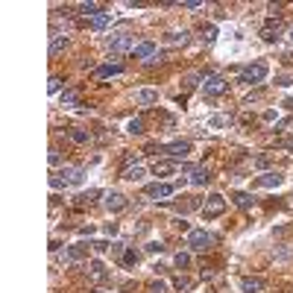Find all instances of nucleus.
Wrapping results in <instances>:
<instances>
[{
	"label": "nucleus",
	"mask_w": 293,
	"mask_h": 293,
	"mask_svg": "<svg viewBox=\"0 0 293 293\" xmlns=\"http://www.w3.org/2000/svg\"><path fill=\"white\" fill-rule=\"evenodd\" d=\"M214 244H217V237L211 232H205V229H194V232L188 234V246H191L194 252H208Z\"/></svg>",
	"instance_id": "obj_1"
},
{
	"label": "nucleus",
	"mask_w": 293,
	"mask_h": 293,
	"mask_svg": "<svg viewBox=\"0 0 293 293\" xmlns=\"http://www.w3.org/2000/svg\"><path fill=\"white\" fill-rule=\"evenodd\" d=\"M267 73H270L267 62H252L249 68H244V73H241V82H244V85H255V82H264V79H267Z\"/></svg>",
	"instance_id": "obj_2"
},
{
	"label": "nucleus",
	"mask_w": 293,
	"mask_h": 293,
	"mask_svg": "<svg viewBox=\"0 0 293 293\" xmlns=\"http://www.w3.org/2000/svg\"><path fill=\"white\" fill-rule=\"evenodd\" d=\"M223 211H226V199H223L220 194H211V197L205 199V205H202V217H205V220H214V217H220Z\"/></svg>",
	"instance_id": "obj_3"
},
{
	"label": "nucleus",
	"mask_w": 293,
	"mask_h": 293,
	"mask_svg": "<svg viewBox=\"0 0 293 293\" xmlns=\"http://www.w3.org/2000/svg\"><path fill=\"white\" fill-rule=\"evenodd\" d=\"M226 88H229V82L223 76H205L202 79V94L205 97H220V94H226Z\"/></svg>",
	"instance_id": "obj_4"
},
{
	"label": "nucleus",
	"mask_w": 293,
	"mask_h": 293,
	"mask_svg": "<svg viewBox=\"0 0 293 293\" xmlns=\"http://www.w3.org/2000/svg\"><path fill=\"white\" fill-rule=\"evenodd\" d=\"M109 50H112V53H123V50H135V47H132V35L129 33H115L112 35V38H109Z\"/></svg>",
	"instance_id": "obj_5"
},
{
	"label": "nucleus",
	"mask_w": 293,
	"mask_h": 293,
	"mask_svg": "<svg viewBox=\"0 0 293 293\" xmlns=\"http://www.w3.org/2000/svg\"><path fill=\"white\" fill-rule=\"evenodd\" d=\"M162 152H164V155H170V158H185L188 152H191V141H173V144H164Z\"/></svg>",
	"instance_id": "obj_6"
},
{
	"label": "nucleus",
	"mask_w": 293,
	"mask_h": 293,
	"mask_svg": "<svg viewBox=\"0 0 293 293\" xmlns=\"http://www.w3.org/2000/svg\"><path fill=\"white\" fill-rule=\"evenodd\" d=\"M150 199H170L173 197V185H167V182H155V185H147L144 191Z\"/></svg>",
	"instance_id": "obj_7"
},
{
	"label": "nucleus",
	"mask_w": 293,
	"mask_h": 293,
	"mask_svg": "<svg viewBox=\"0 0 293 293\" xmlns=\"http://www.w3.org/2000/svg\"><path fill=\"white\" fill-rule=\"evenodd\" d=\"M59 176H62V185H82V176L85 173H82L79 167H62Z\"/></svg>",
	"instance_id": "obj_8"
},
{
	"label": "nucleus",
	"mask_w": 293,
	"mask_h": 293,
	"mask_svg": "<svg viewBox=\"0 0 293 293\" xmlns=\"http://www.w3.org/2000/svg\"><path fill=\"white\" fill-rule=\"evenodd\" d=\"M105 208L112 211V214H117V211L126 208V197L123 194H117V191H112V194H105Z\"/></svg>",
	"instance_id": "obj_9"
},
{
	"label": "nucleus",
	"mask_w": 293,
	"mask_h": 293,
	"mask_svg": "<svg viewBox=\"0 0 293 293\" xmlns=\"http://www.w3.org/2000/svg\"><path fill=\"white\" fill-rule=\"evenodd\" d=\"M241 290H244V293H261V290H264V279L246 276V279H241Z\"/></svg>",
	"instance_id": "obj_10"
},
{
	"label": "nucleus",
	"mask_w": 293,
	"mask_h": 293,
	"mask_svg": "<svg viewBox=\"0 0 293 293\" xmlns=\"http://www.w3.org/2000/svg\"><path fill=\"white\" fill-rule=\"evenodd\" d=\"M188 182H191V185H197V188H202V185H208V182H211V173L205 170V167H194Z\"/></svg>",
	"instance_id": "obj_11"
},
{
	"label": "nucleus",
	"mask_w": 293,
	"mask_h": 293,
	"mask_svg": "<svg viewBox=\"0 0 293 293\" xmlns=\"http://www.w3.org/2000/svg\"><path fill=\"white\" fill-rule=\"evenodd\" d=\"M132 56H135V59H144V62H150V59L155 56V44H152V41H144V44H138L135 50H132Z\"/></svg>",
	"instance_id": "obj_12"
},
{
	"label": "nucleus",
	"mask_w": 293,
	"mask_h": 293,
	"mask_svg": "<svg viewBox=\"0 0 293 293\" xmlns=\"http://www.w3.org/2000/svg\"><path fill=\"white\" fill-rule=\"evenodd\" d=\"M281 182H284V179H281L279 173H264V176H258V179H255L258 188H279Z\"/></svg>",
	"instance_id": "obj_13"
},
{
	"label": "nucleus",
	"mask_w": 293,
	"mask_h": 293,
	"mask_svg": "<svg viewBox=\"0 0 293 293\" xmlns=\"http://www.w3.org/2000/svg\"><path fill=\"white\" fill-rule=\"evenodd\" d=\"M120 73H123L120 65H103V68L94 70V76H97V79H109V76H120Z\"/></svg>",
	"instance_id": "obj_14"
},
{
	"label": "nucleus",
	"mask_w": 293,
	"mask_h": 293,
	"mask_svg": "<svg viewBox=\"0 0 293 293\" xmlns=\"http://www.w3.org/2000/svg\"><path fill=\"white\" fill-rule=\"evenodd\" d=\"M135 100H138L141 105H152L155 100H158V91H152V88H141V91H135Z\"/></svg>",
	"instance_id": "obj_15"
},
{
	"label": "nucleus",
	"mask_w": 293,
	"mask_h": 293,
	"mask_svg": "<svg viewBox=\"0 0 293 293\" xmlns=\"http://www.w3.org/2000/svg\"><path fill=\"white\" fill-rule=\"evenodd\" d=\"M109 23H112V12H100V15H94L91 18V30L100 33V30H105Z\"/></svg>",
	"instance_id": "obj_16"
},
{
	"label": "nucleus",
	"mask_w": 293,
	"mask_h": 293,
	"mask_svg": "<svg viewBox=\"0 0 293 293\" xmlns=\"http://www.w3.org/2000/svg\"><path fill=\"white\" fill-rule=\"evenodd\" d=\"M68 138L73 141V144H88V141H91V132H88V129H70Z\"/></svg>",
	"instance_id": "obj_17"
},
{
	"label": "nucleus",
	"mask_w": 293,
	"mask_h": 293,
	"mask_svg": "<svg viewBox=\"0 0 293 293\" xmlns=\"http://www.w3.org/2000/svg\"><path fill=\"white\" fill-rule=\"evenodd\" d=\"M279 33H281V23H267V26L261 30V38H264V41H276Z\"/></svg>",
	"instance_id": "obj_18"
},
{
	"label": "nucleus",
	"mask_w": 293,
	"mask_h": 293,
	"mask_svg": "<svg viewBox=\"0 0 293 293\" xmlns=\"http://www.w3.org/2000/svg\"><path fill=\"white\" fill-rule=\"evenodd\" d=\"M173 170H176L173 162H155L152 164V173L155 176H167V173H173Z\"/></svg>",
	"instance_id": "obj_19"
},
{
	"label": "nucleus",
	"mask_w": 293,
	"mask_h": 293,
	"mask_svg": "<svg viewBox=\"0 0 293 293\" xmlns=\"http://www.w3.org/2000/svg\"><path fill=\"white\" fill-rule=\"evenodd\" d=\"M65 47H68V38H65V35H53V41H50V56L62 53Z\"/></svg>",
	"instance_id": "obj_20"
},
{
	"label": "nucleus",
	"mask_w": 293,
	"mask_h": 293,
	"mask_svg": "<svg viewBox=\"0 0 293 293\" xmlns=\"http://www.w3.org/2000/svg\"><path fill=\"white\" fill-rule=\"evenodd\" d=\"M234 205H237V208H252V194H244V191H241V194H234Z\"/></svg>",
	"instance_id": "obj_21"
},
{
	"label": "nucleus",
	"mask_w": 293,
	"mask_h": 293,
	"mask_svg": "<svg viewBox=\"0 0 293 293\" xmlns=\"http://www.w3.org/2000/svg\"><path fill=\"white\" fill-rule=\"evenodd\" d=\"M88 273H91V279H105L103 261H91V264H88Z\"/></svg>",
	"instance_id": "obj_22"
},
{
	"label": "nucleus",
	"mask_w": 293,
	"mask_h": 293,
	"mask_svg": "<svg viewBox=\"0 0 293 293\" xmlns=\"http://www.w3.org/2000/svg\"><path fill=\"white\" fill-rule=\"evenodd\" d=\"M123 179H129V182L144 179V167H138V164H135V167H126V170H123Z\"/></svg>",
	"instance_id": "obj_23"
},
{
	"label": "nucleus",
	"mask_w": 293,
	"mask_h": 293,
	"mask_svg": "<svg viewBox=\"0 0 293 293\" xmlns=\"http://www.w3.org/2000/svg\"><path fill=\"white\" fill-rule=\"evenodd\" d=\"M126 132H129V135H141V132H144V120H141V117L129 120V123H126Z\"/></svg>",
	"instance_id": "obj_24"
},
{
	"label": "nucleus",
	"mask_w": 293,
	"mask_h": 293,
	"mask_svg": "<svg viewBox=\"0 0 293 293\" xmlns=\"http://www.w3.org/2000/svg\"><path fill=\"white\" fill-rule=\"evenodd\" d=\"M79 12L94 18V15H100V3H94V0H91V3H79Z\"/></svg>",
	"instance_id": "obj_25"
},
{
	"label": "nucleus",
	"mask_w": 293,
	"mask_h": 293,
	"mask_svg": "<svg viewBox=\"0 0 293 293\" xmlns=\"http://www.w3.org/2000/svg\"><path fill=\"white\" fill-rule=\"evenodd\" d=\"M188 38H191V33H188V30H182V33H170V35H167V41H173V44H188Z\"/></svg>",
	"instance_id": "obj_26"
},
{
	"label": "nucleus",
	"mask_w": 293,
	"mask_h": 293,
	"mask_svg": "<svg viewBox=\"0 0 293 293\" xmlns=\"http://www.w3.org/2000/svg\"><path fill=\"white\" fill-rule=\"evenodd\" d=\"M138 252H135V249H126V252H123V264H126V267H135V264H138Z\"/></svg>",
	"instance_id": "obj_27"
},
{
	"label": "nucleus",
	"mask_w": 293,
	"mask_h": 293,
	"mask_svg": "<svg viewBox=\"0 0 293 293\" xmlns=\"http://www.w3.org/2000/svg\"><path fill=\"white\" fill-rule=\"evenodd\" d=\"M176 267L188 270V267H191V255H188V252H179V255H176Z\"/></svg>",
	"instance_id": "obj_28"
},
{
	"label": "nucleus",
	"mask_w": 293,
	"mask_h": 293,
	"mask_svg": "<svg viewBox=\"0 0 293 293\" xmlns=\"http://www.w3.org/2000/svg\"><path fill=\"white\" fill-rule=\"evenodd\" d=\"M82 255H85V244H76V246H70V261H79Z\"/></svg>",
	"instance_id": "obj_29"
},
{
	"label": "nucleus",
	"mask_w": 293,
	"mask_h": 293,
	"mask_svg": "<svg viewBox=\"0 0 293 293\" xmlns=\"http://www.w3.org/2000/svg\"><path fill=\"white\" fill-rule=\"evenodd\" d=\"M214 38H217V30H214V26H202V41H214Z\"/></svg>",
	"instance_id": "obj_30"
},
{
	"label": "nucleus",
	"mask_w": 293,
	"mask_h": 293,
	"mask_svg": "<svg viewBox=\"0 0 293 293\" xmlns=\"http://www.w3.org/2000/svg\"><path fill=\"white\" fill-rule=\"evenodd\" d=\"M150 293H167V284H164V281H152Z\"/></svg>",
	"instance_id": "obj_31"
},
{
	"label": "nucleus",
	"mask_w": 293,
	"mask_h": 293,
	"mask_svg": "<svg viewBox=\"0 0 293 293\" xmlns=\"http://www.w3.org/2000/svg\"><path fill=\"white\" fill-rule=\"evenodd\" d=\"M79 97H76V91H65L62 94V103H76Z\"/></svg>",
	"instance_id": "obj_32"
},
{
	"label": "nucleus",
	"mask_w": 293,
	"mask_h": 293,
	"mask_svg": "<svg viewBox=\"0 0 293 293\" xmlns=\"http://www.w3.org/2000/svg\"><path fill=\"white\" fill-rule=\"evenodd\" d=\"M59 85H62V79H59V76H50V82H47V88H50V91L56 94V91H59Z\"/></svg>",
	"instance_id": "obj_33"
},
{
	"label": "nucleus",
	"mask_w": 293,
	"mask_h": 293,
	"mask_svg": "<svg viewBox=\"0 0 293 293\" xmlns=\"http://www.w3.org/2000/svg\"><path fill=\"white\" fill-rule=\"evenodd\" d=\"M50 164H53V167H59V164H62V155H59L56 150H50Z\"/></svg>",
	"instance_id": "obj_34"
},
{
	"label": "nucleus",
	"mask_w": 293,
	"mask_h": 293,
	"mask_svg": "<svg viewBox=\"0 0 293 293\" xmlns=\"http://www.w3.org/2000/svg\"><path fill=\"white\" fill-rule=\"evenodd\" d=\"M109 249H112V255H123V252H126V249H123V244H112Z\"/></svg>",
	"instance_id": "obj_35"
},
{
	"label": "nucleus",
	"mask_w": 293,
	"mask_h": 293,
	"mask_svg": "<svg viewBox=\"0 0 293 293\" xmlns=\"http://www.w3.org/2000/svg\"><path fill=\"white\" fill-rule=\"evenodd\" d=\"M276 82L284 88V85H290V76H287V73H281V76H276Z\"/></svg>",
	"instance_id": "obj_36"
},
{
	"label": "nucleus",
	"mask_w": 293,
	"mask_h": 293,
	"mask_svg": "<svg viewBox=\"0 0 293 293\" xmlns=\"http://www.w3.org/2000/svg\"><path fill=\"white\" fill-rule=\"evenodd\" d=\"M267 164H270L267 155H258V158H255V167H267Z\"/></svg>",
	"instance_id": "obj_37"
},
{
	"label": "nucleus",
	"mask_w": 293,
	"mask_h": 293,
	"mask_svg": "<svg viewBox=\"0 0 293 293\" xmlns=\"http://www.w3.org/2000/svg\"><path fill=\"white\" fill-rule=\"evenodd\" d=\"M211 126H226V117H220V115L211 117Z\"/></svg>",
	"instance_id": "obj_38"
},
{
	"label": "nucleus",
	"mask_w": 293,
	"mask_h": 293,
	"mask_svg": "<svg viewBox=\"0 0 293 293\" xmlns=\"http://www.w3.org/2000/svg\"><path fill=\"white\" fill-rule=\"evenodd\" d=\"M182 6H185V9H199L202 3H199V0H188V3H182Z\"/></svg>",
	"instance_id": "obj_39"
},
{
	"label": "nucleus",
	"mask_w": 293,
	"mask_h": 293,
	"mask_svg": "<svg viewBox=\"0 0 293 293\" xmlns=\"http://www.w3.org/2000/svg\"><path fill=\"white\" fill-rule=\"evenodd\" d=\"M147 249H150V252H162L164 246H162V244H155V241H152V244H147Z\"/></svg>",
	"instance_id": "obj_40"
},
{
	"label": "nucleus",
	"mask_w": 293,
	"mask_h": 293,
	"mask_svg": "<svg viewBox=\"0 0 293 293\" xmlns=\"http://www.w3.org/2000/svg\"><path fill=\"white\" fill-rule=\"evenodd\" d=\"M105 234H117V223H109V226H105Z\"/></svg>",
	"instance_id": "obj_41"
},
{
	"label": "nucleus",
	"mask_w": 293,
	"mask_h": 293,
	"mask_svg": "<svg viewBox=\"0 0 293 293\" xmlns=\"http://www.w3.org/2000/svg\"><path fill=\"white\" fill-rule=\"evenodd\" d=\"M290 38H293V30H290Z\"/></svg>",
	"instance_id": "obj_42"
}]
</instances>
